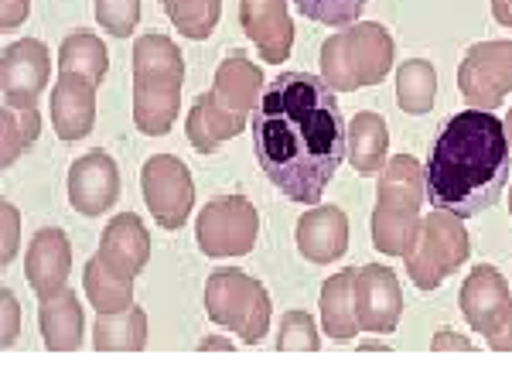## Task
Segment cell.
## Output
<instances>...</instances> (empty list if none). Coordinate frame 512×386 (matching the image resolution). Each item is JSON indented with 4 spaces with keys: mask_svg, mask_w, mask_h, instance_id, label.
Masks as SVG:
<instances>
[{
    "mask_svg": "<svg viewBox=\"0 0 512 386\" xmlns=\"http://www.w3.org/2000/svg\"><path fill=\"white\" fill-rule=\"evenodd\" d=\"M185 59L168 35H140L134 41V123L140 134L164 137L181 113Z\"/></svg>",
    "mask_w": 512,
    "mask_h": 386,
    "instance_id": "3957f363",
    "label": "cell"
},
{
    "mask_svg": "<svg viewBox=\"0 0 512 386\" xmlns=\"http://www.w3.org/2000/svg\"><path fill=\"white\" fill-rule=\"evenodd\" d=\"M263 69L246 59V52H229L216 69V86H212V100L229 117L246 120L260 106L263 96Z\"/></svg>",
    "mask_w": 512,
    "mask_h": 386,
    "instance_id": "ffe728a7",
    "label": "cell"
},
{
    "mask_svg": "<svg viewBox=\"0 0 512 386\" xmlns=\"http://www.w3.org/2000/svg\"><path fill=\"white\" fill-rule=\"evenodd\" d=\"M434 96H437L434 65L424 59L403 62L400 72H396V103H400V110L414 113V117H424V113H431Z\"/></svg>",
    "mask_w": 512,
    "mask_h": 386,
    "instance_id": "4316f807",
    "label": "cell"
},
{
    "mask_svg": "<svg viewBox=\"0 0 512 386\" xmlns=\"http://www.w3.org/2000/svg\"><path fill=\"white\" fill-rule=\"evenodd\" d=\"M72 270V243L59 226L38 229L35 240L28 246V257H24V274H28L31 291L41 298H52L59 294L65 281H69Z\"/></svg>",
    "mask_w": 512,
    "mask_h": 386,
    "instance_id": "9a60e30c",
    "label": "cell"
},
{
    "mask_svg": "<svg viewBox=\"0 0 512 386\" xmlns=\"http://www.w3.org/2000/svg\"><path fill=\"white\" fill-rule=\"evenodd\" d=\"M243 127H246V120L229 117L226 110H219V103L212 100V93L198 96L192 103V110H188V120H185V134L198 154L219 151V147L226 144L229 137H236Z\"/></svg>",
    "mask_w": 512,
    "mask_h": 386,
    "instance_id": "cb8c5ba5",
    "label": "cell"
},
{
    "mask_svg": "<svg viewBox=\"0 0 512 386\" xmlns=\"http://www.w3.org/2000/svg\"><path fill=\"white\" fill-rule=\"evenodd\" d=\"M468 257H472V240H468V229L461 226V219L444 209H434L427 219H420L417 240L407 253V274L414 277L420 291H434Z\"/></svg>",
    "mask_w": 512,
    "mask_h": 386,
    "instance_id": "52a82bcc",
    "label": "cell"
},
{
    "mask_svg": "<svg viewBox=\"0 0 512 386\" xmlns=\"http://www.w3.org/2000/svg\"><path fill=\"white\" fill-rule=\"evenodd\" d=\"M458 89L475 110H499L512 93V41H478L458 65Z\"/></svg>",
    "mask_w": 512,
    "mask_h": 386,
    "instance_id": "30bf717a",
    "label": "cell"
},
{
    "mask_svg": "<svg viewBox=\"0 0 512 386\" xmlns=\"http://www.w3.org/2000/svg\"><path fill=\"white\" fill-rule=\"evenodd\" d=\"M297 250L311 264H335L349 250V216L338 205H315L297 219Z\"/></svg>",
    "mask_w": 512,
    "mask_h": 386,
    "instance_id": "e0dca14e",
    "label": "cell"
},
{
    "mask_svg": "<svg viewBox=\"0 0 512 386\" xmlns=\"http://www.w3.org/2000/svg\"><path fill=\"white\" fill-rule=\"evenodd\" d=\"M355 298H359L362 332H376V335L396 332L403 315V291L390 267H379V264L362 267L359 284H355Z\"/></svg>",
    "mask_w": 512,
    "mask_h": 386,
    "instance_id": "5bb4252c",
    "label": "cell"
},
{
    "mask_svg": "<svg viewBox=\"0 0 512 386\" xmlns=\"http://www.w3.org/2000/svg\"><path fill=\"white\" fill-rule=\"evenodd\" d=\"M93 346L99 352H140L147 346V315L130 305L117 315H99L93 325Z\"/></svg>",
    "mask_w": 512,
    "mask_h": 386,
    "instance_id": "d4e9b609",
    "label": "cell"
},
{
    "mask_svg": "<svg viewBox=\"0 0 512 386\" xmlns=\"http://www.w3.org/2000/svg\"><path fill=\"white\" fill-rule=\"evenodd\" d=\"M31 14V0H0V28L14 31L28 21Z\"/></svg>",
    "mask_w": 512,
    "mask_h": 386,
    "instance_id": "d590c367",
    "label": "cell"
},
{
    "mask_svg": "<svg viewBox=\"0 0 512 386\" xmlns=\"http://www.w3.org/2000/svg\"><path fill=\"white\" fill-rule=\"evenodd\" d=\"M509 219H512V195H509Z\"/></svg>",
    "mask_w": 512,
    "mask_h": 386,
    "instance_id": "7bdbcfd3",
    "label": "cell"
},
{
    "mask_svg": "<svg viewBox=\"0 0 512 386\" xmlns=\"http://www.w3.org/2000/svg\"><path fill=\"white\" fill-rule=\"evenodd\" d=\"M106 69H110V52L96 35L89 31H76L62 41L59 48V72H76V76H86L93 82H103Z\"/></svg>",
    "mask_w": 512,
    "mask_h": 386,
    "instance_id": "83f0119b",
    "label": "cell"
},
{
    "mask_svg": "<svg viewBox=\"0 0 512 386\" xmlns=\"http://www.w3.org/2000/svg\"><path fill=\"white\" fill-rule=\"evenodd\" d=\"M82 287H86V298L99 315H117L134 305V281H123L113 274L110 267L99 257H93L82 270Z\"/></svg>",
    "mask_w": 512,
    "mask_h": 386,
    "instance_id": "484cf974",
    "label": "cell"
},
{
    "mask_svg": "<svg viewBox=\"0 0 512 386\" xmlns=\"http://www.w3.org/2000/svg\"><path fill=\"white\" fill-rule=\"evenodd\" d=\"M52 55L38 38L11 41L0 55V82H4V103L18 110H35V103L45 96Z\"/></svg>",
    "mask_w": 512,
    "mask_h": 386,
    "instance_id": "8fae6325",
    "label": "cell"
},
{
    "mask_svg": "<svg viewBox=\"0 0 512 386\" xmlns=\"http://www.w3.org/2000/svg\"><path fill=\"white\" fill-rule=\"evenodd\" d=\"M96 86L99 82L59 72V82L52 86V127L62 141H82L96 123Z\"/></svg>",
    "mask_w": 512,
    "mask_h": 386,
    "instance_id": "ac0fdd59",
    "label": "cell"
},
{
    "mask_svg": "<svg viewBox=\"0 0 512 386\" xmlns=\"http://www.w3.org/2000/svg\"><path fill=\"white\" fill-rule=\"evenodd\" d=\"M253 151L287 199L318 205L349 151V127L332 86L311 72L267 82L253 110Z\"/></svg>",
    "mask_w": 512,
    "mask_h": 386,
    "instance_id": "6da1fadb",
    "label": "cell"
},
{
    "mask_svg": "<svg viewBox=\"0 0 512 386\" xmlns=\"http://www.w3.org/2000/svg\"><path fill=\"white\" fill-rule=\"evenodd\" d=\"M506 141H509V151H512V110L506 113Z\"/></svg>",
    "mask_w": 512,
    "mask_h": 386,
    "instance_id": "b9f144b4",
    "label": "cell"
},
{
    "mask_svg": "<svg viewBox=\"0 0 512 386\" xmlns=\"http://www.w3.org/2000/svg\"><path fill=\"white\" fill-rule=\"evenodd\" d=\"M260 236V212L246 195H222L198 212L195 240L205 257H246Z\"/></svg>",
    "mask_w": 512,
    "mask_h": 386,
    "instance_id": "ba28073f",
    "label": "cell"
},
{
    "mask_svg": "<svg viewBox=\"0 0 512 386\" xmlns=\"http://www.w3.org/2000/svg\"><path fill=\"white\" fill-rule=\"evenodd\" d=\"M140 188H144V202L161 229H181L185 219L192 216V205H195L192 171L175 154H154V158H147L144 171H140Z\"/></svg>",
    "mask_w": 512,
    "mask_h": 386,
    "instance_id": "9c48e42d",
    "label": "cell"
},
{
    "mask_svg": "<svg viewBox=\"0 0 512 386\" xmlns=\"http://www.w3.org/2000/svg\"><path fill=\"white\" fill-rule=\"evenodd\" d=\"M321 79L338 93L383 82L393 65V35L383 24H349L321 45Z\"/></svg>",
    "mask_w": 512,
    "mask_h": 386,
    "instance_id": "5b68a950",
    "label": "cell"
},
{
    "mask_svg": "<svg viewBox=\"0 0 512 386\" xmlns=\"http://www.w3.org/2000/svg\"><path fill=\"white\" fill-rule=\"evenodd\" d=\"M366 4L369 0H294V7L304 18L328 24V28H349V24L359 21Z\"/></svg>",
    "mask_w": 512,
    "mask_h": 386,
    "instance_id": "4dcf8cb0",
    "label": "cell"
},
{
    "mask_svg": "<svg viewBox=\"0 0 512 386\" xmlns=\"http://www.w3.org/2000/svg\"><path fill=\"white\" fill-rule=\"evenodd\" d=\"M120 199V168L106 151H89L69 168V205L82 216H103Z\"/></svg>",
    "mask_w": 512,
    "mask_h": 386,
    "instance_id": "4fadbf2b",
    "label": "cell"
},
{
    "mask_svg": "<svg viewBox=\"0 0 512 386\" xmlns=\"http://www.w3.org/2000/svg\"><path fill=\"white\" fill-rule=\"evenodd\" d=\"M96 21L113 38H127L140 21V0H93Z\"/></svg>",
    "mask_w": 512,
    "mask_h": 386,
    "instance_id": "d6a6232c",
    "label": "cell"
},
{
    "mask_svg": "<svg viewBox=\"0 0 512 386\" xmlns=\"http://www.w3.org/2000/svg\"><path fill=\"white\" fill-rule=\"evenodd\" d=\"M431 349L434 352H472V339H465V335H458L454 328H437V335H434V342H431Z\"/></svg>",
    "mask_w": 512,
    "mask_h": 386,
    "instance_id": "8d00e7d4",
    "label": "cell"
},
{
    "mask_svg": "<svg viewBox=\"0 0 512 386\" xmlns=\"http://www.w3.org/2000/svg\"><path fill=\"white\" fill-rule=\"evenodd\" d=\"M41 134V117L35 110H18V106H4L0 110V137H4V168H11L24 151Z\"/></svg>",
    "mask_w": 512,
    "mask_h": 386,
    "instance_id": "f546056e",
    "label": "cell"
},
{
    "mask_svg": "<svg viewBox=\"0 0 512 386\" xmlns=\"http://www.w3.org/2000/svg\"><path fill=\"white\" fill-rule=\"evenodd\" d=\"M171 24L192 41H205L222 18V0H161Z\"/></svg>",
    "mask_w": 512,
    "mask_h": 386,
    "instance_id": "f1b7e54d",
    "label": "cell"
},
{
    "mask_svg": "<svg viewBox=\"0 0 512 386\" xmlns=\"http://www.w3.org/2000/svg\"><path fill=\"white\" fill-rule=\"evenodd\" d=\"M38 328H41V342L52 352H76L82 346V305L72 287H62L52 298H41L38 305Z\"/></svg>",
    "mask_w": 512,
    "mask_h": 386,
    "instance_id": "7402d4cb",
    "label": "cell"
},
{
    "mask_svg": "<svg viewBox=\"0 0 512 386\" xmlns=\"http://www.w3.org/2000/svg\"><path fill=\"white\" fill-rule=\"evenodd\" d=\"M489 346H492L495 352H512V311H509L506 322H502L499 332H492V335H489Z\"/></svg>",
    "mask_w": 512,
    "mask_h": 386,
    "instance_id": "74e56055",
    "label": "cell"
},
{
    "mask_svg": "<svg viewBox=\"0 0 512 386\" xmlns=\"http://www.w3.org/2000/svg\"><path fill=\"white\" fill-rule=\"evenodd\" d=\"M362 352H386V349H390V342H383V339H366V342H362V346H359Z\"/></svg>",
    "mask_w": 512,
    "mask_h": 386,
    "instance_id": "60d3db41",
    "label": "cell"
},
{
    "mask_svg": "<svg viewBox=\"0 0 512 386\" xmlns=\"http://www.w3.org/2000/svg\"><path fill=\"white\" fill-rule=\"evenodd\" d=\"M386 151H390V130H386V120L379 113H355L349 123V164L359 175L373 178L383 171L386 164Z\"/></svg>",
    "mask_w": 512,
    "mask_h": 386,
    "instance_id": "603a6c76",
    "label": "cell"
},
{
    "mask_svg": "<svg viewBox=\"0 0 512 386\" xmlns=\"http://www.w3.org/2000/svg\"><path fill=\"white\" fill-rule=\"evenodd\" d=\"M239 21L250 41L267 62H284L294 48V21L287 14V0H243Z\"/></svg>",
    "mask_w": 512,
    "mask_h": 386,
    "instance_id": "2e32d148",
    "label": "cell"
},
{
    "mask_svg": "<svg viewBox=\"0 0 512 386\" xmlns=\"http://www.w3.org/2000/svg\"><path fill=\"white\" fill-rule=\"evenodd\" d=\"M270 294L256 277L222 267L205 281V315L216 325L239 335V342L256 346L270 328Z\"/></svg>",
    "mask_w": 512,
    "mask_h": 386,
    "instance_id": "8992f818",
    "label": "cell"
},
{
    "mask_svg": "<svg viewBox=\"0 0 512 386\" xmlns=\"http://www.w3.org/2000/svg\"><path fill=\"white\" fill-rule=\"evenodd\" d=\"M96 257L123 281H134L151 260V233L134 212H123L113 223H106Z\"/></svg>",
    "mask_w": 512,
    "mask_h": 386,
    "instance_id": "d6986e66",
    "label": "cell"
},
{
    "mask_svg": "<svg viewBox=\"0 0 512 386\" xmlns=\"http://www.w3.org/2000/svg\"><path fill=\"white\" fill-rule=\"evenodd\" d=\"M427 199L424 168L414 154H396L379 171V199L373 209V243L386 257H407L420 229V205Z\"/></svg>",
    "mask_w": 512,
    "mask_h": 386,
    "instance_id": "277c9868",
    "label": "cell"
},
{
    "mask_svg": "<svg viewBox=\"0 0 512 386\" xmlns=\"http://www.w3.org/2000/svg\"><path fill=\"white\" fill-rule=\"evenodd\" d=\"M0 216H4V253H0V260L11 264L18 257V243H21V212L11 202H4L0 205Z\"/></svg>",
    "mask_w": 512,
    "mask_h": 386,
    "instance_id": "836d02e7",
    "label": "cell"
},
{
    "mask_svg": "<svg viewBox=\"0 0 512 386\" xmlns=\"http://www.w3.org/2000/svg\"><path fill=\"white\" fill-rule=\"evenodd\" d=\"M492 14L502 28H512V0H492Z\"/></svg>",
    "mask_w": 512,
    "mask_h": 386,
    "instance_id": "f35d334b",
    "label": "cell"
},
{
    "mask_svg": "<svg viewBox=\"0 0 512 386\" xmlns=\"http://www.w3.org/2000/svg\"><path fill=\"white\" fill-rule=\"evenodd\" d=\"M318 346H321L318 325L308 311H287V315L280 318V332H277L280 352H315Z\"/></svg>",
    "mask_w": 512,
    "mask_h": 386,
    "instance_id": "1f68e13d",
    "label": "cell"
},
{
    "mask_svg": "<svg viewBox=\"0 0 512 386\" xmlns=\"http://www.w3.org/2000/svg\"><path fill=\"white\" fill-rule=\"evenodd\" d=\"M359 270H338L321 287V328L328 339L349 342L362 332L359 325V298H355Z\"/></svg>",
    "mask_w": 512,
    "mask_h": 386,
    "instance_id": "44dd1931",
    "label": "cell"
},
{
    "mask_svg": "<svg viewBox=\"0 0 512 386\" xmlns=\"http://www.w3.org/2000/svg\"><path fill=\"white\" fill-rule=\"evenodd\" d=\"M198 349H202V352H209V349H216V352H233V349H236V342L222 339V335H209V339L198 342Z\"/></svg>",
    "mask_w": 512,
    "mask_h": 386,
    "instance_id": "ab89813d",
    "label": "cell"
},
{
    "mask_svg": "<svg viewBox=\"0 0 512 386\" xmlns=\"http://www.w3.org/2000/svg\"><path fill=\"white\" fill-rule=\"evenodd\" d=\"M0 301H4V349H11L21 332V305H18V298H14V291H7V287H4V294H0Z\"/></svg>",
    "mask_w": 512,
    "mask_h": 386,
    "instance_id": "e575fe53",
    "label": "cell"
},
{
    "mask_svg": "<svg viewBox=\"0 0 512 386\" xmlns=\"http://www.w3.org/2000/svg\"><path fill=\"white\" fill-rule=\"evenodd\" d=\"M506 123L489 110L454 113L434 141L424 168L427 199L458 219H472L499 202L509 182Z\"/></svg>",
    "mask_w": 512,
    "mask_h": 386,
    "instance_id": "7a4b0ae2",
    "label": "cell"
},
{
    "mask_svg": "<svg viewBox=\"0 0 512 386\" xmlns=\"http://www.w3.org/2000/svg\"><path fill=\"white\" fill-rule=\"evenodd\" d=\"M461 311H465V322L489 339L512 311L509 281L492 264H478L461 284Z\"/></svg>",
    "mask_w": 512,
    "mask_h": 386,
    "instance_id": "7c38bea8",
    "label": "cell"
}]
</instances>
